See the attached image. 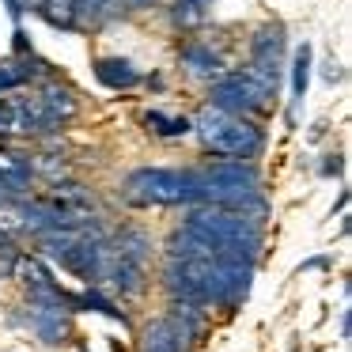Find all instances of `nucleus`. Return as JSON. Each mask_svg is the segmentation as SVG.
Instances as JSON below:
<instances>
[{
	"label": "nucleus",
	"mask_w": 352,
	"mask_h": 352,
	"mask_svg": "<svg viewBox=\"0 0 352 352\" xmlns=\"http://www.w3.org/2000/svg\"><path fill=\"white\" fill-rule=\"evenodd\" d=\"M182 228L201 235L216 254H243V258H258L261 250V223L250 220L246 212L228 205H197L186 216Z\"/></svg>",
	"instance_id": "1"
},
{
	"label": "nucleus",
	"mask_w": 352,
	"mask_h": 352,
	"mask_svg": "<svg viewBox=\"0 0 352 352\" xmlns=\"http://www.w3.org/2000/svg\"><path fill=\"white\" fill-rule=\"evenodd\" d=\"M12 190H16V186H12V182H8V178L0 175V201H8V193H12Z\"/></svg>",
	"instance_id": "20"
},
{
	"label": "nucleus",
	"mask_w": 352,
	"mask_h": 352,
	"mask_svg": "<svg viewBox=\"0 0 352 352\" xmlns=\"http://www.w3.org/2000/svg\"><path fill=\"white\" fill-rule=\"evenodd\" d=\"M182 65L193 72V76H201V80H212V76L223 72V57L216 54L208 42H186L182 46Z\"/></svg>",
	"instance_id": "12"
},
{
	"label": "nucleus",
	"mask_w": 352,
	"mask_h": 352,
	"mask_svg": "<svg viewBox=\"0 0 352 352\" xmlns=\"http://www.w3.org/2000/svg\"><path fill=\"white\" fill-rule=\"evenodd\" d=\"M144 122H148V129L160 133V137H186V133L193 129L190 118H182V114H163V110H148Z\"/></svg>",
	"instance_id": "16"
},
{
	"label": "nucleus",
	"mask_w": 352,
	"mask_h": 352,
	"mask_svg": "<svg viewBox=\"0 0 352 352\" xmlns=\"http://www.w3.org/2000/svg\"><path fill=\"white\" fill-rule=\"evenodd\" d=\"M38 72L46 69H23V61H8V65H0V91H16V87L31 84Z\"/></svg>",
	"instance_id": "18"
},
{
	"label": "nucleus",
	"mask_w": 352,
	"mask_h": 352,
	"mask_svg": "<svg viewBox=\"0 0 352 352\" xmlns=\"http://www.w3.org/2000/svg\"><path fill=\"white\" fill-rule=\"evenodd\" d=\"M190 125L208 152L228 155V160H254L265 148V137H261L258 125H250L243 114H231V110H220V107H205L197 114V122Z\"/></svg>",
	"instance_id": "2"
},
{
	"label": "nucleus",
	"mask_w": 352,
	"mask_h": 352,
	"mask_svg": "<svg viewBox=\"0 0 352 352\" xmlns=\"http://www.w3.org/2000/svg\"><path fill=\"white\" fill-rule=\"evenodd\" d=\"M38 102H42V110H46L50 125H61V122H69V118L76 114V95H72L69 87H61V84H46L38 91Z\"/></svg>",
	"instance_id": "14"
},
{
	"label": "nucleus",
	"mask_w": 352,
	"mask_h": 352,
	"mask_svg": "<svg viewBox=\"0 0 352 352\" xmlns=\"http://www.w3.org/2000/svg\"><path fill=\"white\" fill-rule=\"evenodd\" d=\"M8 12H12V16L19 19V12H23V4H19V0H8Z\"/></svg>",
	"instance_id": "21"
},
{
	"label": "nucleus",
	"mask_w": 352,
	"mask_h": 352,
	"mask_svg": "<svg viewBox=\"0 0 352 352\" xmlns=\"http://www.w3.org/2000/svg\"><path fill=\"white\" fill-rule=\"evenodd\" d=\"M193 4H205V0H193Z\"/></svg>",
	"instance_id": "24"
},
{
	"label": "nucleus",
	"mask_w": 352,
	"mask_h": 352,
	"mask_svg": "<svg viewBox=\"0 0 352 352\" xmlns=\"http://www.w3.org/2000/svg\"><path fill=\"white\" fill-rule=\"evenodd\" d=\"M95 80L102 87H110V91H129V87L140 84V72L125 57H99L95 61Z\"/></svg>",
	"instance_id": "11"
},
{
	"label": "nucleus",
	"mask_w": 352,
	"mask_h": 352,
	"mask_svg": "<svg viewBox=\"0 0 352 352\" xmlns=\"http://www.w3.org/2000/svg\"><path fill=\"white\" fill-rule=\"evenodd\" d=\"M80 352H87V349H80Z\"/></svg>",
	"instance_id": "25"
},
{
	"label": "nucleus",
	"mask_w": 352,
	"mask_h": 352,
	"mask_svg": "<svg viewBox=\"0 0 352 352\" xmlns=\"http://www.w3.org/2000/svg\"><path fill=\"white\" fill-rule=\"evenodd\" d=\"M273 87L261 84L254 72H231V76H220L212 87V107L231 110V114H261L269 110V99H273Z\"/></svg>",
	"instance_id": "6"
},
{
	"label": "nucleus",
	"mask_w": 352,
	"mask_h": 352,
	"mask_svg": "<svg viewBox=\"0 0 352 352\" xmlns=\"http://www.w3.org/2000/svg\"><path fill=\"white\" fill-rule=\"evenodd\" d=\"M125 201H133V205H197L201 175L170 167H140L125 178Z\"/></svg>",
	"instance_id": "3"
},
{
	"label": "nucleus",
	"mask_w": 352,
	"mask_h": 352,
	"mask_svg": "<svg viewBox=\"0 0 352 352\" xmlns=\"http://www.w3.org/2000/svg\"><path fill=\"white\" fill-rule=\"evenodd\" d=\"M42 246L65 273L80 276V280H102V273H107L110 250L102 246V239H91V231L84 228L50 231V235H42Z\"/></svg>",
	"instance_id": "5"
},
{
	"label": "nucleus",
	"mask_w": 352,
	"mask_h": 352,
	"mask_svg": "<svg viewBox=\"0 0 352 352\" xmlns=\"http://www.w3.org/2000/svg\"><path fill=\"white\" fill-rule=\"evenodd\" d=\"M193 337L186 333L182 326L175 322V314H163V318H155L152 326L144 329V341H140V352H190Z\"/></svg>",
	"instance_id": "9"
},
{
	"label": "nucleus",
	"mask_w": 352,
	"mask_h": 352,
	"mask_svg": "<svg viewBox=\"0 0 352 352\" xmlns=\"http://www.w3.org/2000/svg\"><path fill=\"white\" fill-rule=\"evenodd\" d=\"M54 129L38 95H8L0 99V137H31Z\"/></svg>",
	"instance_id": "7"
},
{
	"label": "nucleus",
	"mask_w": 352,
	"mask_h": 352,
	"mask_svg": "<svg viewBox=\"0 0 352 352\" xmlns=\"http://www.w3.org/2000/svg\"><path fill=\"white\" fill-rule=\"evenodd\" d=\"M167 288L193 307L220 303V254H167Z\"/></svg>",
	"instance_id": "4"
},
{
	"label": "nucleus",
	"mask_w": 352,
	"mask_h": 352,
	"mask_svg": "<svg viewBox=\"0 0 352 352\" xmlns=\"http://www.w3.org/2000/svg\"><path fill=\"white\" fill-rule=\"evenodd\" d=\"M250 72L261 80V84H269L276 91V80H280V57H284V27L280 23H265L258 34H254L250 42Z\"/></svg>",
	"instance_id": "8"
},
{
	"label": "nucleus",
	"mask_w": 352,
	"mask_h": 352,
	"mask_svg": "<svg viewBox=\"0 0 352 352\" xmlns=\"http://www.w3.org/2000/svg\"><path fill=\"white\" fill-rule=\"evenodd\" d=\"M72 311H99V314H107V318H122V322H125V314L118 311V307L110 303L102 292H95V288H87V292H80V296H72Z\"/></svg>",
	"instance_id": "17"
},
{
	"label": "nucleus",
	"mask_w": 352,
	"mask_h": 352,
	"mask_svg": "<svg viewBox=\"0 0 352 352\" xmlns=\"http://www.w3.org/2000/svg\"><path fill=\"white\" fill-rule=\"evenodd\" d=\"M27 326L38 333V341L46 344H65L72 333L69 326V311H57V307H38L31 303V311H27Z\"/></svg>",
	"instance_id": "10"
},
{
	"label": "nucleus",
	"mask_w": 352,
	"mask_h": 352,
	"mask_svg": "<svg viewBox=\"0 0 352 352\" xmlns=\"http://www.w3.org/2000/svg\"><path fill=\"white\" fill-rule=\"evenodd\" d=\"M129 4H133V8H140V4H148V0H129Z\"/></svg>",
	"instance_id": "23"
},
{
	"label": "nucleus",
	"mask_w": 352,
	"mask_h": 352,
	"mask_svg": "<svg viewBox=\"0 0 352 352\" xmlns=\"http://www.w3.org/2000/svg\"><path fill=\"white\" fill-rule=\"evenodd\" d=\"M27 8H34L50 27H61V31H76L80 27L76 0H27Z\"/></svg>",
	"instance_id": "13"
},
{
	"label": "nucleus",
	"mask_w": 352,
	"mask_h": 352,
	"mask_svg": "<svg viewBox=\"0 0 352 352\" xmlns=\"http://www.w3.org/2000/svg\"><path fill=\"white\" fill-rule=\"evenodd\" d=\"M307 84H311V46H296L292 54V102H303L307 99Z\"/></svg>",
	"instance_id": "15"
},
{
	"label": "nucleus",
	"mask_w": 352,
	"mask_h": 352,
	"mask_svg": "<svg viewBox=\"0 0 352 352\" xmlns=\"http://www.w3.org/2000/svg\"><path fill=\"white\" fill-rule=\"evenodd\" d=\"M4 246H12V243H8V235H4V231H0V250H4Z\"/></svg>",
	"instance_id": "22"
},
{
	"label": "nucleus",
	"mask_w": 352,
	"mask_h": 352,
	"mask_svg": "<svg viewBox=\"0 0 352 352\" xmlns=\"http://www.w3.org/2000/svg\"><path fill=\"white\" fill-rule=\"evenodd\" d=\"M76 8H80V19L84 16H102V12H110L114 8V0H76Z\"/></svg>",
	"instance_id": "19"
}]
</instances>
